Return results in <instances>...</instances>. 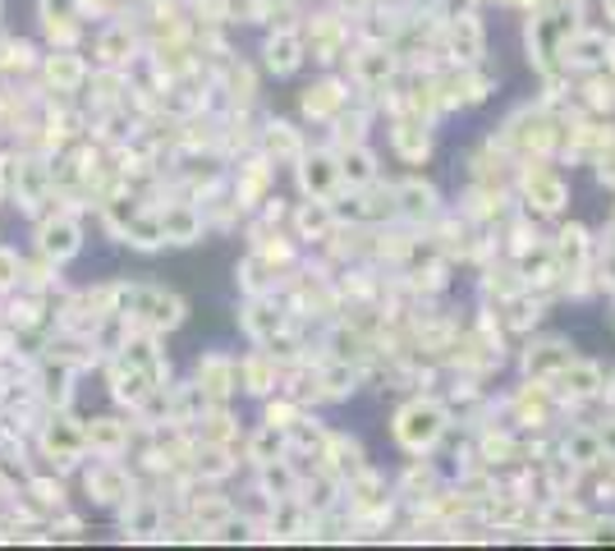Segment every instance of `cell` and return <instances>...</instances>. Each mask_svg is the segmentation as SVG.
<instances>
[{
	"mask_svg": "<svg viewBox=\"0 0 615 551\" xmlns=\"http://www.w3.org/2000/svg\"><path fill=\"white\" fill-rule=\"evenodd\" d=\"M578 6H538L524 23V46L529 65L542 79H570L565 74V42L578 33Z\"/></svg>",
	"mask_w": 615,
	"mask_h": 551,
	"instance_id": "6da1fadb",
	"label": "cell"
},
{
	"mask_svg": "<svg viewBox=\"0 0 615 551\" xmlns=\"http://www.w3.org/2000/svg\"><path fill=\"white\" fill-rule=\"evenodd\" d=\"M497 143L510 152L514 162H546V157H556L561 143H565V119L561 115H551V106H524V111H514Z\"/></svg>",
	"mask_w": 615,
	"mask_h": 551,
	"instance_id": "7a4b0ae2",
	"label": "cell"
},
{
	"mask_svg": "<svg viewBox=\"0 0 615 551\" xmlns=\"http://www.w3.org/2000/svg\"><path fill=\"white\" fill-rule=\"evenodd\" d=\"M519 198H524L529 217H565L570 211V184L561 170L546 162H519Z\"/></svg>",
	"mask_w": 615,
	"mask_h": 551,
	"instance_id": "3957f363",
	"label": "cell"
},
{
	"mask_svg": "<svg viewBox=\"0 0 615 551\" xmlns=\"http://www.w3.org/2000/svg\"><path fill=\"white\" fill-rule=\"evenodd\" d=\"M450 427V409L441 401H409L395 414V441L409 455H427Z\"/></svg>",
	"mask_w": 615,
	"mask_h": 551,
	"instance_id": "277c9868",
	"label": "cell"
},
{
	"mask_svg": "<svg viewBox=\"0 0 615 551\" xmlns=\"http://www.w3.org/2000/svg\"><path fill=\"white\" fill-rule=\"evenodd\" d=\"M556 409H561V395H556L551 382L524 377V386H514V395H510V418L533 427V433H542V427L556 418Z\"/></svg>",
	"mask_w": 615,
	"mask_h": 551,
	"instance_id": "5b68a950",
	"label": "cell"
},
{
	"mask_svg": "<svg viewBox=\"0 0 615 551\" xmlns=\"http://www.w3.org/2000/svg\"><path fill=\"white\" fill-rule=\"evenodd\" d=\"M574 358L578 354H574V345L565 341V335H542V341H529L524 358H519V373L533 377V382H556Z\"/></svg>",
	"mask_w": 615,
	"mask_h": 551,
	"instance_id": "8992f818",
	"label": "cell"
},
{
	"mask_svg": "<svg viewBox=\"0 0 615 551\" xmlns=\"http://www.w3.org/2000/svg\"><path fill=\"white\" fill-rule=\"evenodd\" d=\"M551 249H556V262L565 271V281H574V276H588L593 262H597V239L588 226H578V221H565L556 230V239H551Z\"/></svg>",
	"mask_w": 615,
	"mask_h": 551,
	"instance_id": "52a82bcc",
	"label": "cell"
},
{
	"mask_svg": "<svg viewBox=\"0 0 615 551\" xmlns=\"http://www.w3.org/2000/svg\"><path fill=\"white\" fill-rule=\"evenodd\" d=\"M446 51L459 70H469V65H482L487 60V33H482V19L473 10H459L450 14L446 23Z\"/></svg>",
	"mask_w": 615,
	"mask_h": 551,
	"instance_id": "ba28073f",
	"label": "cell"
},
{
	"mask_svg": "<svg viewBox=\"0 0 615 551\" xmlns=\"http://www.w3.org/2000/svg\"><path fill=\"white\" fill-rule=\"evenodd\" d=\"M551 386H556L561 405H583V401L606 395V373H602V363H593V358H574Z\"/></svg>",
	"mask_w": 615,
	"mask_h": 551,
	"instance_id": "9c48e42d",
	"label": "cell"
},
{
	"mask_svg": "<svg viewBox=\"0 0 615 551\" xmlns=\"http://www.w3.org/2000/svg\"><path fill=\"white\" fill-rule=\"evenodd\" d=\"M561 455L570 459V465H578L583 474H593V469H606V465H611V450H606L602 427H588V423L570 427V433L561 437Z\"/></svg>",
	"mask_w": 615,
	"mask_h": 551,
	"instance_id": "30bf717a",
	"label": "cell"
},
{
	"mask_svg": "<svg viewBox=\"0 0 615 551\" xmlns=\"http://www.w3.org/2000/svg\"><path fill=\"white\" fill-rule=\"evenodd\" d=\"M606 51H611V33H602V28H578L565 42V74L606 70Z\"/></svg>",
	"mask_w": 615,
	"mask_h": 551,
	"instance_id": "8fae6325",
	"label": "cell"
},
{
	"mask_svg": "<svg viewBox=\"0 0 615 551\" xmlns=\"http://www.w3.org/2000/svg\"><path fill=\"white\" fill-rule=\"evenodd\" d=\"M497 309H501V322H505V331H510V335H524V331H533V326L542 322L546 294H538V290H519L514 299L497 303Z\"/></svg>",
	"mask_w": 615,
	"mask_h": 551,
	"instance_id": "7c38bea8",
	"label": "cell"
},
{
	"mask_svg": "<svg viewBox=\"0 0 615 551\" xmlns=\"http://www.w3.org/2000/svg\"><path fill=\"white\" fill-rule=\"evenodd\" d=\"M395 207L405 211L409 221H432L437 211H441V198H437L432 184H423V179H405V184L395 189Z\"/></svg>",
	"mask_w": 615,
	"mask_h": 551,
	"instance_id": "4fadbf2b",
	"label": "cell"
},
{
	"mask_svg": "<svg viewBox=\"0 0 615 551\" xmlns=\"http://www.w3.org/2000/svg\"><path fill=\"white\" fill-rule=\"evenodd\" d=\"M395 147L405 162H427V152H432V129H427V119H405V125L395 129Z\"/></svg>",
	"mask_w": 615,
	"mask_h": 551,
	"instance_id": "5bb4252c",
	"label": "cell"
},
{
	"mask_svg": "<svg viewBox=\"0 0 615 551\" xmlns=\"http://www.w3.org/2000/svg\"><path fill=\"white\" fill-rule=\"evenodd\" d=\"M373 175H377V166H373V152L354 147V152H345V157H341V179H350V184H367Z\"/></svg>",
	"mask_w": 615,
	"mask_h": 551,
	"instance_id": "9a60e30c",
	"label": "cell"
},
{
	"mask_svg": "<svg viewBox=\"0 0 615 551\" xmlns=\"http://www.w3.org/2000/svg\"><path fill=\"white\" fill-rule=\"evenodd\" d=\"M341 179V166H331L326 157H317V162H308V170H303V184L308 189H317V194H326L331 184Z\"/></svg>",
	"mask_w": 615,
	"mask_h": 551,
	"instance_id": "2e32d148",
	"label": "cell"
},
{
	"mask_svg": "<svg viewBox=\"0 0 615 551\" xmlns=\"http://www.w3.org/2000/svg\"><path fill=\"white\" fill-rule=\"evenodd\" d=\"M593 175H597V184L602 189H615V143L602 152V157L593 162Z\"/></svg>",
	"mask_w": 615,
	"mask_h": 551,
	"instance_id": "e0dca14e",
	"label": "cell"
},
{
	"mask_svg": "<svg viewBox=\"0 0 615 551\" xmlns=\"http://www.w3.org/2000/svg\"><path fill=\"white\" fill-rule=\"evenodd\" d=\"M501 6H514V10H529L533 14L538 6H546V0H501Z\"/></svg>",
	"mask_w": 615,
	"mask_h": 551,
	"instance_id": "ac0fdd59",
	"label": "cell"
},
{
	"mask_svg": "<svg viewBox=\"0 0 615 551\" xmlns=\"http://www.w3.org/2000/svg\"><path fill=\"white\" fill-rule=\"evenodd\" d=\"M602 14H606V23H615V0H602Z\"/></svg>",
	"mask_w": 615,
	"mask_h": 551,
	"instance_id": "d6986e66",
	"label": "cell"
},
{
	"mask_svg": "<svg viewBox=\"0 0 615 551\" xmlns=\"http://www.w3.org/2000/svg\"><path fill=\"white\" fill-rule=\"evenodd\" d=\"M611 221H615V202H611Z\"/></svg>",
	"mask_w": 615,
	"mask_h": 551,
	"instance_id": "ffe728a7",
	"label": "cell"
}]
</instances>
